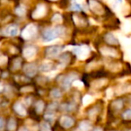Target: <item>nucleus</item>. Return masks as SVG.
<instances>
[{
	"mask_svg": "<svg viewBox=\"0 0 131 131\" xmlns=\"http://www.w3.org/2000/svg\"><path fill=\"white\" fill-rule=\"evenodd\" d=\"M14 109H15V112H16L17 114L20 115V116L24 117V116H25V115H26L25 109H24V107L20 103V102H16V103L14 105Z\"/></svg>",
	"mask_w": 131,
	"mask_h": 131,
	"instance_id": "10",
	"label": "nucleus"
},
{
	"mask_svg": "<svg viewBox=\"0 0 131 131\" xmlns=\"http://www.w3.org/2000/svg\"><path fill=\"white\" fill-rule=\"evenodd\" d=\"M123 118H125V119H131V109L127 110V111L123 113Z\"/></svg>",
	"mask_w": 131,
	"mask_h": 131,
	"instance_id": "23",
	"label": "nucleus"
},
{
	"mask_svg": "<svg viewBox=\"0 0 131 131\" xmlns=\"http://www.w3.org/2000/svg\"><path fill=\"white\" fill-rule=\"evenodd\" d=\"M16 127V122L14 118H10L7 124V128L9 131H14Z\"/></svg>",
	"mask_w": 131,
	"mask_h": 131,
	"instance_id": "17",
	"label": "nucleus"
},
{
	"mask_svg": "<svg viewBox=\"0 0 131 131\" xmlns=\"http://www.w3.org/2000/svg\"><path fill=\"white\" fill-rule=\"evenodd\" d=\"M73 84L75 86V87H78V88H81V87H83L84 86V84H83L81 81H79V80H75L73 82Z\"/></svg>",
	"mask_w": 131,
	"mask_h": 131,
	"instance_id": "27",
	"label": "nucleus"
},
{
	"mask_svg": "<svg viewBox=\"0 0 131 131\" xmlns=\"http://www.w3.org/2000/svg\"><path fill=\"white\" fill-rule=\"evenodd\" d=\"M61 50H62V49L60 47L54 46V47H50V48H49V49H47L46 54H47V56L49 57V58H53V57H57L58 55H59Z\"/></svg>",
	"mask_w": 131,
	"mask_h": 131,
	"instance_id": "5",
	"label": "nucleus"
},
{
	"mask_svg": "<svg viewBox=\"0 0 131 131\" xmlns=\"http://www.w3.org/2000/svg\"><path fill=\"white\" fill-rule=\"evenodd\" d=\"M41 131H51L49 124H47V123L42 124V125H41Z\"/></svg>",
	"mask_w": 131,
	"mask_h": 131,
	"instance_id": "28",
	"label": "nucleus"
},
{
	"mask_svg": "<svg viewBox=\"0 0 131 131\" xmlns=\"http://www.w3.org/2000/svg\"><path fill=\"white\" fill-rule=\"evenodd\" d=\"M122 29L125 32H129L131 31V22L129 20H127L123 23V26H122Z\"/></svg>",
	"mask_w": 131,
	"mask_h": 131,
	"instance_id": "16",
	"label": "nucleus"
},
{
	"mask_svg": "<svg viewBox=\"0 0 131 131\" xmlns=\"http://www.w3.org/2000/svg\"><path fill=\"white\" fill-rule=\"evenodd\" d=\"M24 72L29 77H33L37 72V68L33 64H29V65H26L24 67Z\"/></svg>",
	"mask_w": 131,
	"mask_h": 131,
	"instance_id": "9",
	"label": "nucleus"
},
{
	"mask_svg": "<svg viewBox=\"0 0 131 131\" xmlns=\"http://www.w3.org/2000/svg\"><path fill=\"white\" fill-rule=\"evenodd\" d=\"M126 58L131 60V48H128L126 50Z\"/></svg>",
	"mask_w": 131,
	"mask_h": 131,
	"instance_id": "31",
	"label": "nucleus"
},
{
	"mask_svg": "<svg viewBox=\"0 0 131 131\" xmlns=\"http://www.w3.org/2000/svg\"><path fill=\"white\" fill-rule=\"evenodd\" d=\"M122 105H123V104H122L121 101H116V102L113 103V107H115V109H118V110L121 109Z\"/></svg>",
	"mask_w": 131,
	"mask_h": 131,
	"instance_id": "25",
	"label": "nucleus"
},
{
	"mask_svg": "<svg viewBox=\"0 0 131 131\" xmlns=\"http://www.w3.org/2000/svg\"><path fill=\"white\" fill-rule=\"evenodd\" d=\"M46 13V7L43 6V5H39L38 6H37V8L35 9V11L33 12L32 14V17L35 19L37 18H40V17H42L44 15H45Z\"/></svg>",
	"mask_w": 131,
	"mask_h": 131,
	"instance_id": "6",
	"label": "nucleus"
},
{
	"mask_svg": "<svg viewBox=\"0 0 131 131\" xmlns=\"http://www.w3.org/2000/svg\"><path fill=\"white\" fill-rule=\"evenodd\" d=\"M50 94H51V96L55 99H58V98H60V96H61V93H60L59 90H58V89L52 90L51 93H50Z\"/></svg>",
	"mask_w": 131,
	"mask_h": 131,
	"instance_id": "20",
	"label": "nucleus"
},
{
	"mask_svg": "<svg viewBox=\"0 0 131 131\" xmlns=\"http://www.w3.org/2000/svg\"><path fill=\"white\" fill-rule=\"evenodd\" d=\"M74 52L77 54L79 59H85L89 55V49L86 46L82 47H77L74 49Z\"/></svg>",
	"mask_w": 131,
	"mask_h": 131,
	"instance_id": "3",
	"label": "nucleus"
},
{
	"mask_svg": "<svg viewBox=\"0 0 131 131\" xmlns=\"http://www.w3.org/2000/svg\"><path fill=\"white\" fill-rule=\"evenodd\" d=\"M24 57L27 59H31L36 55V49L34 47H27L24 49Z\"/></svg>",
	"mask_w": 131,
	"mask_h": 131,
	"instance_id": "7",
	"label": "nucleus"
},
{
	"mask_svg": "<svg viewBox=\"0 0 131 131\" xmlns=\"http://www.w3.org/2000/svg\"><path fill=\"white\" fill-rule=\"evenodd\" d=\"M60 124H61L64 127H66V128H68V127L73 126L74 120H73V118H71L70 117L63 116L60 118Z\"/></svg>",
	"mask_w": 131,
	"mask_h": 131,
	"instance_id": "8",
	"label": "nucleus"
},
{
	"mask_svg": "<svg viewBox=\"0 0 131 131\" xmlns=\"http://www.w3.org/2000/svg\"><path fill=\"white\" fill-rule=\"evenodd\" d=\"M92 102H93V97L89 94L85 95V96H84V98H83V104H84V106L88 105V104L91 103Z\"/></svg>",
	"mask_w": 131,
	"mask_h": 131,
	"instance_id": "18",
	"label": "nucleus"
},
{
	"mask_svg": "<svg viewBox=\"0 0 131 131\" xmlns=\"http://www.w3.org/2000/svg\"><path fill=\"white\" fill-rule=\"evenodd\" d=\"M15 13H16V15L22 16V15H25L26 10H25V8H24V6H19V7H17L16 10H15Z\"/></svg>",
	"mask_w": 131,
	"mask_h": 131,
	"instance_id": "21",
	"label": "nucleus"
},
{
	"mask_svg": "<svg viewBox=\"0 0 131 131\" xmlns=\"http://www.w3.org/2000/svg\"><path fill=\"white\" fill-rule=\"evenodd\" d=\"M43 109H44V103L42 102H38L36 103V111H37V112L38 113H40V112H42V111H43Z\"/></svg>",
	"mask_w": 131,
	"mask_h": 131,
	"instance_id": "22",
	"label": "nucleus"
},
{
	"mask_svg": "<svg viewBox=\"0 0 131 131\" xmlns=\"http://www.w3.org/2000/svg\"><path fill=\"white\" fill-rule=\"evenodd\" d=\"M62 20V17L60 15H55L52 18V21L53 22H56V23H58V22H61Z\"/></svg>",
	"mask_w": 131,
	"mask_h": 131,
	"instance_id": "29",
	"label": "nucleus"
},
{
	"mask_svg": "<svg viewBox=\"0 0 131 131\" xmlns=\"http://www.w3.org/2000/svg\"><path fill=\"white\" fill-rule=\"evenodd\" d=\"M5 127V120L3 118H0V130H2Z\"/></svg>",
	"mask_w": 131,
	"mask_h": 131,
	"instance_id": "34",
	"label": "nucleus"
},
{
	"mask_svg": "<svg viewBox=\"0 0 131 131\" xmlns=\"http://www.w3.org/2000/svg\"><path fill=\"white\" fill-rule=\"evenodd\" d=\"M93 131H102V128H100V127H97V128H95Z\"/></svg>",
	"mask_w": 131,
	"mask_h": 131,
	"instance_id": "38",
	"label": "nucleus"
},
{
	"mask_svg": "<svg viewBox=\"0 0 131 131\" xmlns=\"http://www.w3.org/2000/svg\"><path fill=\"white\" fill-rule=\"evenodd\" d=\"M36 31H37L36 26H35L34 24H29V25L26 26L24 31H23L22 37L24 39H25V40H29L31 37L34 36Z\"/></svg>",
	"mask_w": 131,
	"mask_h": 131,
	"instance_id": "2",
	"label": "nucleus"
},
{
	"mask_svg": "<svg viewBox=\"0 0 131 131\" xmlns=\"http://www.w3.org/2000/svg\"><path fill=\"white\" fill-rule=\"evenodd\" d=\"M72 10H75V11H80L82 9V6H80V4H78L77 2H75L72 5Z\"/></svg>",
	"mask_w": 131,
	"mask_h": 131,
	"instance_id": "24",
	"label": "nucleus"
},
{
	"mask_svg": "<svg viewBox=\"0 0 131 131\" xmlns=\"http://www.w3.org/2000/svg\"><path fill=\"white\" fill-rule=\"evenodd\" d=\"M63 108H66V109H64L65 111H72V110L74 109V107L72 105H69V104H65V105H63Z\"/></svg>",
	"mask_w": 131,
	"mask_h": 131,
	"instance_id": "33",
	"label": "nucleus"
},
{
	"mask_svg": "<svg viewBox=\"0 0 131 131\" xmlns=\"http://www.w3.org/2000/svg\"><path fill=\"white\" fill-rule=\"evenodd\" d=\"M60 61L65 62V64L69 61V57H68V55H63V56L61 57V58H60Z\"/></svg>",
	"mask_w": 131,
	"mask_h": 131,
	"instance_id": "32",
	"label": "nucleus"
},
{
	"mask_svg": "<svg viewBox=\"0 0 131 131\" xmlns=\"http://www.w3.org/2000/svg\"><path fill=\"white\" fill-rule=\"evenodd\" d=\"M21 65V60L20 59H16L15 60V62H14V69H17V68H19V67H20Z\"/></svg>",
	"mask_w": 131,
	"mask_h": 131,
	"instance_id": "30",
	"label": "nucleus"
},
{
	"mask_svg": "<svg viewBox=\"0 0 131 131\" xmlns=\"http://www.w3.org/2000/svg\"><path fill=\"white\" fill-rule=\"evenodd\" d=\"M77 75H68L67 78H66V80L64 81V86H65V88H68V86L70 85V84H71L72 82H74L75 81V79L77 78Z\"/></svg>",
	"mask_w": 131,
	"mask_h": 131,
	"instance_id": "14",
	"label": "nucleus"
},
{
	"mask_svg": "<svg viewBox=\"0 0 131 131\" xmlns=\"http://www.w3.org/2000/svg\"><path fill=\"white\" fill-rule=\"evenodd\" d=\"M6 63H7V57L1 55V56H0V66H3Z\"/></svg>",
	"mask_w": 131,
	"mask_h": 131,
	"instance_id": "26",
	"label": "nucleus"
},
{
	"mask_svg": "<svg viewBox=\"0 0 131 131\" xmlns=\"http://www.w3.org/2000/svg\"><path fill=\"white\" fill-rule=\"evenodd\" d=\"M51 68H52V66H51L50 63H44L43 65H41V67H40V69L44 72H48L51 69Z\"/></svg>",
	"mask_w": 131,
	"mask_h": 131,
	"instance_id": "19",
	"label": "nucleus"
},
{
	"mask_svg": "<svg viewBox=\"0 0 131 131\" xmlns=\"http://www.w3.org/2000/svg\"><path fill=\"white\" fill-rule=\"evenodd\" d=\"M92 125L89 121H83L79 125V128L81 131H88L89 129H91Z\"/></svg>",
	"mask_w": 131,
	"mask_h": 131,
	"instance_id": "13",
	"label": "nucleus"
},
{
	"mask_svg": "<svg viewBox=\"0 0 131 131\" xmlns=\"http://www.w3.org/2000/svg\"><path fill=\"white\" fill-rule=\"evenodd\" d=\"M19 33V28L15 24H10L5 29V34L7 36H16Z\"/></svg>",
	"mask_w": 131,
	"mask_h": 131,
	"instance_id": "4",
	"label": "nucleus"
},
{
	"mask_svg": "<svg viewBox=\"0 0 131 131\" xmlns=\"http://www.w3.org/2000/svg\"><path fill=\"white\" fill-rule=\"evenodd\" d=\"M65 31L63 27H56L53 28V29H48L46 30L43 32V36H42V39H43L44 41L46 42H49L51 40L57 39L58 36L62 35Z\"/></svg>",
	"mask_w": 131,
	"mask_h": 131,
	"instance_id": "1",
	"label": "nucleus"
},
{
	"mask_svg": "<svg viewBox=\"0 0 131 131\" xmlns=\"http://www.w3.org/2000/svg\"><path fill=\"white\" fill-rule=\"evenodd\" d=\"M2 90H3V84L2 83H0V92L2 91Z\"/></svg>",
	"mask_w": 131,
	"mask_h": 131,
	"instance_id": "37",
	"label": "nucleus"
},
{
	"mask_svg": "<svg viewBox=\"0 0 131 131\" xmlns=\"http://www.w3.org/2000/svg\"><path fill=\"white\" fill-rule=\"evenodd\" d=\"M25 91H31V88H28V89H22V92H25Z\"/></svg>",
	"mask_w": 131,
	"mask_h": 131,
	"instance_id": "36",
	"label": "nucleus"
},
{
	"mask_svg": "<svg viewBox=\"0 0 131 131\" xmlns=\"http://www.w3.org/2000/svg\"><path fill=\"white\" fill-rule=\"evenodd\" d=\"M105 40H107L108 43H111V44H117L118 43V39H117L116 37L113 36V34H111V33H109V34L106 35Z\"/></svg>",
	"mask_w": 131,
	"mask_h": 131,
	"instance_id": "15",
	"label": "nucleus"
},
{
	"mask_svg": "<svg viewBox=\"0 0 131 131\" xmlns=\"http://www.w3.org/2000/svg\"><path fill=\"white\" fill-rule=\"evenodd\" d=\"M112 96V91L111 89H108L107 90V97L108 98H111Z\"/></svg>",
	"mask_w": 131,
	"mask_h": 131,
	"instance_id": "35",
	"label": "nucleus"
},
{
	"mask_svg": "<svg viewBox=\"0 0 131 131\" xmlns=\"http://www.w3.org/2000/svg\"><path fill=\"white\" fill-rule=\"evenodd\" d=\"M51 1H55V0H51Z\"/></svg>",
	"mask_w": 131,
	"mask_h": 131,
	"instance_id": "40",
	"label": "nucleus"
},
{
	"mask_svg": "<svg viewBox=\"0 0 131 131\" xmlns=\"http://www.w3.org/2000/svg\"><path fill=\"white\" fill-rule=\"evenodd\" d=\"M102 53L105 56H110V57H116L117 52L112 49H110V48H102Z\"/></svg>",
	"mask_w": 131,
	"mask_h": 131,
	"instance_id": "11",
	"label": "nucleus"
},
{
	"mask_svg": "<svg viewBox=\"0 0 131 131\" xmlns=\"http://www.w3.org/2000/svg\"><path fill=\"white\" fill-rule=\"evenodd\" d=\"M118 39H119L120 42H121V44H123V46L126 48V49H128V48H130L131 46V40H129V39L127 38H125V37H123L122 35L118 34Z\"/></svg>",
	"mask_w": 131,
	"mask_h": 131,
	"instance_id": "12",
	"label": "nucleus"
},
{
	"mask_svg": "<svg viewBox=\"0 0 131 131\" xmlns=\"http://www.w3.org/2000/svg\"><path fill=\"white\" fill-rule=\"evenodd\" d=\"M20 131H27V130H26V129H24V128H23V129H21Z\"/></svg>",
	"mask_w": 131,
	"mask_h": 131,
	"instance_id": "39",
	"label": "nucleus"
}]
</instances>
